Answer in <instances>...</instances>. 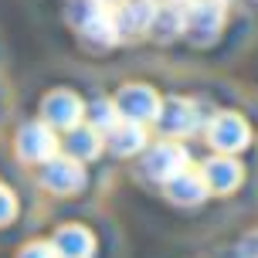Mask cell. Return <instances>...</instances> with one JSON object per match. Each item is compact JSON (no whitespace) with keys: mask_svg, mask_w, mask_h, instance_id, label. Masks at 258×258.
Wrapping results in <instances>:
<instances>
[{"mask_svg":"<svg viewBox=\"0 0 258 258\" xmlns=\"http://www.w3.org/2000/svg\"><path fill=\"white\" fill-rule=\"evenodd\" d=\"M105 143H109L112 153L133 156V153H140V150H146V126H143V122H129V119H122L119 126H112L109 133H105Z\"/></svg>","mask_w":258,"mask_h":258,"instance_id":"13","label":"cell"},{"mask_svg":"<svg viewBox=\"0 0 258 258\" xmlns=\"http://www.w3.org/2000/svg\"><path fill=\"white\" fill-rule=\"evenodd\" d=\"M99 4H105V7H119L122 0H99Z\"/></svg>","mask_w":258,"mask_h":258,"instance_id":"20","label":"cell"},{"mask_svg":"<svg viewBox=\"0 0 258 258\" xmlns=\"http://www.w3.org/2000/svg\"><path fill=\"white\" fill-rule=\"evenodd\" d=\"M68 17H72V24H75L92 44H99V48H112V44L122 38L112 7H105L99 0H75L72 11H68Z\"/></svg>","mask_w":258,"mask_h":258,"instance_id":"1","label":"cell"},{"mask_svg":"<svg viewBox=\"0 0 258 258\" xmlns=\"http://www.w3.org/2000/svg\"><path fill=\"white\" fill-rule=\"evenodd\" d=\"M183 24H187V7H183L180 0H167L163 7H156L150 34L156 41H173L177 34H183Z\"/></svg>","mask_w":258,"mask_h":258,"instance_id":"15","label":"cell"},{"mask_svg":"<svg viewBox=\"0 0 258 258\" xmlns=\"http://www.w3.org/2000/svg\"><path fill=\"white\" fill-rule=\"evenodd\" d=\"M207 140H211L214 150L231 156L251 143V129H248V122L238 112H218L211 119V126H207Z\"/></svg>","mask_w":258,"mask_h":258,"instance_id":"5","label":"cell"},{"mask_svg":"<svg viewBox=\"0 0 258 258\" xmlns=\"http://www.w3.org/2000/svg\"><path fill=\"white\" fill-rule=\"evenodd\" d=\"M224 27V4L221 0H190L187 4V24L183 34L194 44H211Z\"/></svg>","mask_w":258,"mask_h":258,"instance_id":"3","label":"cell"},{"mask_svg":"<svg viewBox=\"0 0 258 258\" xmlns=\"http://www.w3.org/2000/svg\"><path fill=\"white\" fill-rule=\"evenodd\" d=\"M41 183L51 194H78L85 187V167L75 156H58L54 153L48 163H41Z\"/></svg>","mask_w":258,"mask_h":258,"instance_id":"4","label":"cell"},{"mask_svg":"<svg viewBox=\"0 0 258 258\" xmlns=\"http://www.w3.org/2000/svg\"><path fill=\"white\" fill-rule=\"evenodd\" d=\"M17 258H61V255H58L54 241H31Z\"/></svg>","mask_w":258,"mask_h":258,"instance_id":"18","label":"cell"},{"mask_svg":"<svg viewBox=\"0 0 258 258\" xmlns=\"http://www.w3.org/2000/svg\"><path fill=\"white\" fill-rule=\"evenodd\" d=\"M201 173H204L207 190H211V194H231V190H238V183L245 180V170H241V163H238L234 156H228V153L204 160Z\"/></svg>","mask_w":258,"mask_h":258,"instance_id":"10","label":"cell"},{"mask_svg":"<svg viewBox=\"0 0 258 258\" xmlns=\"http://www.w3.org/2000/svg\"><path fill=\"white\" fill-rule=\"evenodd\" d=\"M221 4H228V0H221Z\"/></svg>","mask_w":258,"mask_h":258,"instance_id":"21","label":"cell"},{"mask_svg":"<svg viewBox=\"0 0 258 258\" xmlns=\"http://www.w3.org/2000/svg\"><path fill=\"white\" fill-rule=\"evenodd\" d=\"M167 190H170V201H177V204H187V207H194V204H201L207 194V180H204V173L201 170H183V173H177L173 180L167 183Z\"/></svg>","mask_w":258,"mask_h":258,"instance_id":"14","label":"cell"},{"mask_svg":"<svg viewBox=\"0 0 258 258\" xmlns=\"http://www.w3.org/2000/svg\"><path fill=\"white\" fill-rule=\"evenodd\" d=\"M156 126H160L163 136H190L194 129L201 126L197 105L187 102V99H167V102H160Z\"/></svg>","mask_w":258,"mask_h":258,"instance_id":"9","label":"cell"},{"mask_svg":"<svg viewBox=\"0 0 258 258\" xmlns=\"http://www.w3.org/2000/svg\"><path fill=\"white\" fill-rule=\"evenodd\" d=\"M156 0H122L116 11V24H119V34L126 38H140V34H150L153 27V17H156Z\"/></svg>","mask_w":258,"mask_h":258,"instance_id":"11","label":"cell"},{"mask_svg":"<svg viewBox=\"0 0 258 258\" xmlns=\"http://www.w3.org/2000/svg\"><path fill=\"white\" fill-rule=\"evenodd\" d=\"M64 150L68 156H75V160H95V156L102 153V133L95 126H82L78 122L75 129H68V140H64Z\"/></svg>","mask_w":258,"mask_h":258,"instance_id":"16","label":"cell"},{"mask_svg":"<svg viewBox=\"0 0 258 258\" xmlns=\"http://www.w3.org/2000/svg\"><path fill=\"white\" fill-rule=\"evenodd\" d=\"M54 248H58L61 258H92L95 255V238L82 224H64L61 231L54 234Z\"/></svg>","mask_w":258,"mask_h":258,"instance_id":"12","label":"cell"},{"mask_svg":"<svg viewBox=\"0 0 258 258\" xmlns=\"http://www.w3.org/2000/svg\"><path fill=\"white\" fill-rule=\"evenodd\" d=\"M14 214H17V197L7 187H0V224H7Z\"/></svg>","mask_w":258,"mask_h":258,"instance_id":"19","label":"cell"},{"mask_svg":"<svg viewBox=\"0 0 258 258\" xmlns=\"http://www.w3.org/2000/svg\"><path fill=\"white\" fill-rule=\"evenodd\" d=\"M17 153L27 163H48L58 153V136L48 122H27L17 133Z\"/></svg>","mask_w":258,"mask_h":258,"instance_id":"7","label":"cell"},{"mask_svg":"<svg viewBox=\"0 0 258 258\" xmlns=\"http://www.w3.org/2000/svg\"><path fill=\"white\" fill-rule=\"evenodd\" d=\"M122 116H119V105L109 102V99H99V102L92 105V126L99 129V133H109L112 126H119Z\"/></svg>","mask_w":258,"mask_h":258,"instance_id":"17","label":"cell"},{"mask_svg":"<svg viewBox=\"0 0 258 258\" xmlns=\"http://www.w3.org/2000/svg\"><path fill=\"white\" fill-rule=\"evenodd\" d=\"M41 116H44V122L51 129H75L82 122V116H85V105H82V99H78L75 92L58 89L44 99Z\"/></svg>","mask_w":258,"mask_h":258,"instance_id":"8","label":"cell"},{"mask_svg":"<svg viewBox=\"0 0 258 258\" xmlns=\"http://www.w3.org/2000/svg\"><path fill=\"white\" fill-rule=\"evenodd\" d=\"M116 105H119V116L129 119V122H156V112H160V95H156L150 85H122L116 95Z\"/></svg>","mask_w":258,"mask_h":258,"instance_id":"6","label":"cell"},{"mask_svg":"<svg viewBox=\"0 0 258 258\" xmlns=\"http://www.w3.org/2000/svg\"><path fill=\"white\" fill-rule=\"evenodd\" d=\"M187 167H190V153L173 140L153 143V146L146 150V156H143V173H146L150 180H156V183H170Z\"/></svg>","mask_w":258,"mask_h":258,"instance_id":"2","label":"cell"}]
</instances>
